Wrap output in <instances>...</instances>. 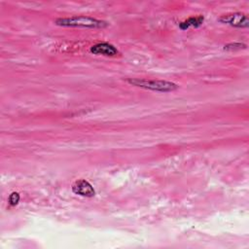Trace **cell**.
Masks as SVG:
<instances>
[{"label": "cell", "mask_w": 249, "mask_h": 249, "mask_svg": "<svg viewBox=\"0 0 249 249\" xmlns=\"http://www.w3.org/2000/svg\"><path fill=\"white\" fill-rule=\"evenodd\" d=\"M58 26L64 27H83V28H105L109 23L102 19H97L85 16H73L69 18H59L54 20Z\"/></svg>", "instance_id": "6da1fadb"}, {"label": "cell", "mask_w": 249, "mask_h": 249, "mask_svg": "<svg viewBox=\"0 0 249 249\" xmlns=\"http://www.w3.org/2000/svg\"><path fill=\"white\" fill-rule=\"evenodd\" d=\"M126 82L134 87L158 91V92H170L176 90L179 86L173 82L164 81V80H148V79H137L130 78Z\"/></svg>", "instance_id": "7a4b0ae2"}, {"label": "cell", "mask_w": 249, "mask_h": 249, "mask_svg": "<svg viewBox=\"0 0 249 249\" xmlns=\"http://www.w3.org/2000/svg\"><path fill=\"white\" fill-rule=\"evenodd\" d=\"M218 20L224 24H229L236 28H246L249 25L248 17L243 13H232L221 16Z\"/></svg>", "instance_id": "3957f363"}, {"label": "cell", "mask_w": 249, "mask_h": 249, "mask_svg": "<svg viewBox=\"0 0 249 249\" xmlns=\"http://www.w3.org/2000/svg\"><path fill=\"white\" fill-rule=\"evenodd\" d=\"M71 189L75 195H79L81 196L92 197L95 196V191H94L92 185L85 179L77 180L76 182H74Z\"/></svg>", "instance_id": "277c9868"}, {"label": "cell", "mask_w": 249, "mask_h": 249, "mask_svg": "<svg viewBox=\"0 0 249 249\" xmlns=\"http://www.w3.org/2000/svg\"><path fill=\"white\" fill-rule=\"evenodd\" d=\"M90 53L95 55H105V56H115L119 54V50L112 44L107 42L97 43L90 47Z\"/></svg>", "instance_id": "5b68a950"}, {"label": "cell", "mask_w": 249, "mask_h": 249, "mask_svg": "<svg viewBox=\"0 0 249 249\" xmlns=\"http://www.w3.org/2000/svg\"><path fill=\"white\" fill-rule=\"evenodd\" d=\"M203 21H204V17L201 15H198L196 17H191L186 20L179 22L178 25L181 30H187L190 27H195V28L199 27L203 23Z\"/></svg>", "instance_id": "8992f818"}, {"label": "cell", "mask_w": 249, "mask_h": 249, "mask_svg": "<svg viewBox=\"0 0 249 249\" xmlns=\"http://www.w3.org/2000/svg\"><path fill=\"white\" fill-rule=\"evenodd\" d=\"M247 45L246 44H243V43H230V44H227L225 45L224 47V50H227V51H235V50H242V49H246Z\"/></svg>", "instance_id": "52a82bcc"}, {"label": "cell", "mask_w": 249, "mask_h": 249, "mask_svg": "<svg viewBox=\"0 0 249 249\" xmlns=\"http://www.w3.org/2000/svg\"><path fill=\"white\" fill-rule=\"evenodd\" d=\"M19 198H20V196H19L18 193L13 192V193L9 196V197H8L9 205H10V206H16V205L18 203Z\"/></svg>", "instance_id": "ba28073f"}]
</instances>
